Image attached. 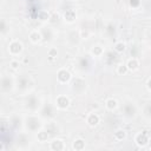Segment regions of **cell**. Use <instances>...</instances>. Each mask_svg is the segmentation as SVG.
Here are the masks:
<instances>
[{
  "mask_svg": "<svg viewBox=\"0 0 151 151\" xmlns=\"http://www.w3.org/2000/svg\"><path fill=\"white\" fill-rule=\"evenodd\" d=\"M92 57H101L104 54V47L100 45H94L90 51Z\"/></svg>",
  "mask_w": 151,
  "mask_h": 151,
  "instance_id": "19",
  "label": "cell"
},
{
  "mask_svg": "<svg viewBox=\"0 0 151 151\" xmlns=\"http://www.w3.org/2000/svg\"><path fill=\"white\" fill-rule=\"evenodd\" d=\"M50 138V131L46 129H40L38 132H37V140L39 143H46Z\"/></svg>",
  "mask_w": 151,
  "mask_h": 151,
  "instance_id": "13",
  "label": "cell"
},
{
  "mask_svg": "<svg viewBox=\"0 0 151 151\" xmlns=\"http://www.w3.org/2000/svg\"><path fill=\"white\" fill-rule=\"evenodd\" d=\"M42 33H41V31H38V29H33V31H31L29 32V34H28V39H29V41L32 42V44H38V42H40L41 40H42Z\"/></svg>",
  "mask_w": 151,
  "mask_h": 151,
  "instance_id": "12",
  "label": "cell"
},
{
  "mask_svg": "<svg viewBox=\"0 0 151 151\" xmlns=\"http://www.w3.org/2000/svg\"><path fill=\"white\" fill-rule=\"evenodd\" d=\"M13 87V79L11 77H7V76H4L1 78V90L4 92H9Z\"/></svg>",
  "mask_w": 151,
  "mask_h": 151,
  "instance_id": "11",
  "label": "cell"
},
{
  "mask_svg": "<svg viewBox=\"0 0 151 151\" xmlns=\"http://www.w3.org/2000/svg\"><path fill=\"white\" fill-rule=\"evenodd\" d=\"M39 105H40L39 104V99L37 97H34V96H29L27 98L26 103H25L26 109H28L29 111H37L38 107H39Z\"/></svg>",
  "mask_w": 151,
  "mask_h": 151,
  "instance_id": "8",
  "label": "cell"
},
{
  "mask_svg": "<svg viewBox=\"0 0 151 151\" xmlns=\"http://www.w3.org/2000/svg\"><path fill=\"white\" fill-rule=\"evenodd\" d=\"M6 31H7V24H6V20L2 19V20H1V26H0V32H1V34L4 35V34L6 33Z\"/></svg>",
  "mask_w": 151,
  "mask_h": 151,
  "instance_id": "25",
  "label": "cell"
},
{
  "mask_svg": "<svg viewBox=\"0 0 151 151\" xmlns=\"http://www.w3.org/2000/svg\"><path fill=\"white\" fill-rule=\"evenodd\" d=\"M72 79V74L66 68H60L57 72V80L59 84H67Z\"/></svg>",
  "mask_w": 151,
  "mask_h": 151,
  "instance_id": "4",
  "label": "cell"
},
{
  "mask_svg": "<svg viewBox=\"0 0 151 151\" xmlns=\"http://www.w3.org/2000/svg\"><path fill=\"white\" fill-rule=\"evenodd\" d=\"M8 53L12 55V57H18L24 51V45L20 40H12L9 44H8Z\"/></svg>",
  "mask_w": 151,
  "mask_h": 151,
  "instance_id": "2",
  "label": "cell"
},
{
  "mask_svg": "<svg viewBox=\"0 0 151 151\" xmlns=\"http://www.w3.org/2000/svg\"><path fill=\"white\" fill-rule=\"evenodd\" d=\"M85 146H86V143H85V139L83 138H76L72 142V149L76 151H81L85 149Z\"/></svg>",
  "mask_w": 151,
  "mask_h": 151,
  "instance_id": "16",
  "label": "cell"
},
{
  "mask_svg": "<svg viewBox=\"0 0 151 151\" xmlns=\"http://www.w3.org/2000/svg\"><path fill=\"white\" fill-rule=\"evenodd\" d=\"M86 87V84H85V80L81 79V78H77L73 80L72 85H71V88L72 91H74L76 93H81Z\"/></svg>",
  "mask_w": 151,
  "mask_h": 151,
  "instance_id": "7",
  "label": "cell"
},
{
  "mask_svg": "<svg viewBox=\"0 0 151 151\" xmlns=\"http://www.w3.org/2000/svg\"><path fill=\"white\" fill-rule=\"evenodd\" d=\"M118 105L119 104H118L117 99H114V98H109V99L105 100V107L109 111H114L118 107Z\"/></svg>",
  "mask_w": 151,
  "mask_h": 151,
  "instance_id": "17",
  "label": "cell"
},
{
  "mask_svg": "<svg viewBox=\"0 0 151 151\" xmlns=\"http://www.w3.org/2000/svg\"><path fill=\"white\" fill-rule=\"evenodd\" d=\"M127 137V133L124 129H117L114 132H113V138L117 140V142H122L124 140L125 138Z\"/></svg>",
  "mask_w": 151,
  "mask_h": 151,
  "instance_id": "18",
  "label": "cell"
},
{
  "mask_svg": "<svg viewBox=\"0 0 151 151\" xmlns=\"http://www.w3.org/2000/svg\"><path fill=\"white\" fill-rule=\"evenodd\" d=\"M57 57H58V51H57V48L51 47V48L48 50V52H47V59H48L50 61H53V60L57 59Z\"/></svg>",
  "mask_w": 151,
  "mask_h": 151,
  "instance_id": "21",
  "label": "cell"
},
{
  "mask_svg": "<svg viewBox=\"0 0 151 151\" xmlns=\"http://www.w3.org/2000/svg\"><path fill=\"white\" fill-rule=\"evenodd\" d=\"M139 0H130V5L132 6V7H138L139 6Z\"/></svg>",
  "mask_w": 151,
  "mask_h": 151,
  "instance_id": "26",
  "label": "cell"
},
{
  "mask_svg": "<svg viewBox=\"0 0 151 151\" xmlns=\"http://www.w3.org/2000/svg\"><path fill=\"white\" fill-rule=\"evenodd\" d=\"M86 123H87L88 126H91V127H96V126L100 123V117H99V114L96 113V112H91V113H88L87 117H86Z\"/></svg>",
  "mask_w": 151,
  "mask_h": 151,
  "instance_id": "9",
  "label": "cell"
},
{
  "mask_svg": "<svg viewBox=\"0 0 151 151\" xmlns=\"http://www.w3.org/2000/svg\"><path fill=\"white\" fill-rule=\"evenodd\" d=\"M134 143L139 147H145L150 143V138H149V136H147L146 132H138L134 136Z\"/></svg>",
  "mask_w": 151,
  "mask_h": 151,
  "instance_id": "5",
  "label": "cell"
},
{
  "mask_svg": "<svg viewBox=\"0 0 151 151\" xmlns=\"http://www.w3.org/2000/svg\"><path fill=\"white\" fill-rule=\"evenodd\" d=\"M25 126L31 132H38L40 129H42V120L35 114H29L25 119Z\"/></svg>",
  "mask_w": 151,
  "mask_h": 151,
  "instance_id": "1",
  "label": "cell"
},
{
  "mask_svg": "<svg viewBox=\"0 0 151 151\" xmlns=\"http://www.w3.org/2000/svg\"><path fill=\"white\" fill-rule=\"evenodd\" d=\"M50 18H51V15H50L47 12H41V13L39 14V19H40L41 21H48Z\"/></svg>",
  "mask_w": 151,
  "mask_h": 151,
  "instance_id": "24",
  "label": "cell"
},
{
  "mask_svg": "<svg viewBox=\"0 0 151 151\" xmlns=\"http://www.w3.org/2000/svg\"><path fill=\"white\" fill-rule=\"evenodd\" d=\"M9 67L13 68V70H19V67H20V63H19V60H17V59H12V60L9 61Z\"/></svg>",
  "mask_w": 151,
  "mask_h": 151,
  "instance_id": "23",
  "label": "cell"
},
{
  "mask_svg": "<svg viewBox=\"0 0 151 151\" xmlns=\"http://www.w3.org/2000/svg\"><path fill=\"white\" fill-rule=\"evenodd\" d=\"M146 88H147V91L149 92H151V77L147 79V81H146Z\"/></svg>",
  "mask_w": 151,
  "mask_h": 151,
  "instance_id": "27",
  "label": "cell"
},
{
  "mask_svg": "<svg viewBox=\"0 0 151 151\" xmlns=\"http://www.w3.org/2000/svg\"><path fill=\"white\" fill-rule=\"evenodd\" d=\"M136 112H137V110H136V106L133 104L129 103V104L124 105V116H126L129 118H132V117L136 116Z\"/></svg>",
  "mask_w": 151,
  "mask_h": 151,
  "instance_id": "15",
  "label": "cell"
},
{
  "mask_svg": "<svg viewBox=\"0 0 151 151\" xmlns=\"http://www.w3.org/2000/svg\"><path fill=\"white\" fill-rule=\"evenodd\" d=\"M125 64H126V66H127V68H129L130 72H134V71H137V70L139 68V66H140L139 60H138L137 58H130Z\"/></svg>",
  "mask_w": 151,
  "mask_h": 151,
  "instance_id": "14",
  "label": "cell"
},
{
  "mask_svg": "<svg viewBox=\"0 0 151 151\" xmlns=\"http://www.w3.org/2000/svg\"><path fill=\"white\" fill-rule=\"evenodd\" d=\"M127 72H130L129 71V68H127V66H126V64H119L118 66H117V73L119 74V76H125Z\"/></svg>",
  "mask_w": 151,
  "mask_h": 151,
  "instance_id": "22",
  "label": "cell"
},
{
  "mask_svg": "<svg viewBox=\"0 0 151 151\" xmlns=\"http://www.w3.org/2000/svg\"><path fill=\"white\" fill-rule=\"evenodd\" d=\"M113 50H114L117 53H123V52L126 50V45H125V42H123V41H117V42L114 44V46H113Z\"/></svg>",
  "mask_w": 151,
  "mask_h": 151,
  "instance_id": "20",
  "label": "cell"
},
{
  "mask_svg": "<svg viewBox=\"0 0 151 151\" xmlns=\"http://www.w3.org/2000/svg\"><path fill=\"white\" fill-rule=\"evenodd\" d=\"M63 19H64V21L65 22H67V24H73L74 21H76V19H77V13H76V11L74 9H66L65 12H64V14H63Z\"/></svg>",
  "mask_w": 151,
  "mask_h": 151,
  "instance_id": "10",
  "label": "cell"
},
{
  "mask_svg": "<svg viewBox=\"0 0 151 151\" xmlns=\"http://www.w3.org/2000/svg\"><path fill=\"white\" fill-rule=\"evenodd\" d=\"M66 149L65 142L60 138H54L52 139V142H50V150L52 151H63Z\"/></svg>",
  "mask_w": 151,
  "mask_h": 151,
  "instance_id": "6",
  "label": "cell"
},
{
  "mask_svg": "<svg viewBox=\"0 0 151 151\" xmlns=\"http://www.w3.org/2000/svg\"><path fill=\"white\" fill-rule=\"evenodd\" d=\"M70 104H71V100H70V98H68L67 96H65V94H59V96H57V98H55L54 107L58 109V110L64 111V110H67V109L70 107Z\"/></svg>",
  "mask_w": 151,
  "mask_h": 151,
  "instance_id": "3",
  "label": "cell"
}]
</instances>
